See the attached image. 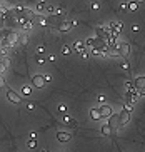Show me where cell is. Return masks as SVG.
Listing matches in <instances>:
<instances>
[{
	"mask_svg": "<svg viewBox=\"0 0 145 152\" xmlns=\"http://www.w3.org/2000/svg\"><path fill=\"white\" fill-rule=\"evenodd\" d=\"M32 85L35 89H42L45 85V79H43V74H35L32 75Z\"/></svg>",
	"mask_w": 145,
	"mask_h": 152,
	"instance_id": "cell-1",
	"label": "cell"
},
{
	"mask_svg": "<svg viewBox=\"0 0 145 152\" xmlns=\"http://www.w3.org/2000/svg\"><path fill=\"white\" fill-rule=\"evenodd\" d=\"M75 24H77L75 20H63V22H60V24L57 25V30L58 32H68Z\"/></svg>",
	"mask_w": 145,
	"mask_h": 152,
	"instance_id": "cell-2",
	"label": "cell"
},
{
	"mask_svg": "<svg viewBox=\"0 0 145 152\" xmlns=\"http://www.w3.org/2000/svg\"><path fill=\"white\" fill-rule=\"evenodd\" d=\"M98 109H100V114H102V117H104V119H107V120H108V119H110L112 115L115 114V112L112 110V107H110L108 104H105V105H100Z\"/></svg>",
	"mask_w": 145,
	"mask_h": 152,
	"instance_id": "cell-3",
	"label": "cell"
},
{
	"mask_svg": "<svg viewBox=\"0 0 145 152\" xmlns=\"http://www.w3.org/2000/svg\"><path fill=\"white\" fill-rule=\"evenodd\" d=\"M107 124L112 127V130H115V129H118L120 127V114H114L108 120H107Z\"/></svg>",
	"mask_w": 145,
	"mask_h": 152,
	"instance_id": "cell-4",
	"label": "cell"
},
{
	"mask_svg": "<svg viewBox=\"0 0 145 152\" xmlns=\"http://www.w3.org/2000/svg\"><path fill=\"white\" fill-rule=\"evenodd\" d=\"M117 50H118V54H120L122 57H128V54H130V45H128L127 42H120L118 47H117Z\"/></svg>",
	"mask_w": 145,
	"mask_h": 152,
	"instance_id": "cell-5",
	"label": "cell"
},
{
	"mask_svg": "<svg viewBox=\"0 0 145 152\" xmlns=\"http://www.w3.org/2000/svg\"><path fill=\"white\" fill-rule=\"evenodd\" d=\"M138 95H140V92H138V90H132V92H128V90H127L125 102H132V104H135L137 100H138Z\"/></svg>",
	"mask_w": 145,
	"mask_h": 152,
	"instance_id": "cell-6",
	"label": "cell"
},
{
	"mask_svg": "<svg viewBox=\"0 0 145 152\" xmlns=\"http://www.w3.org/2000/svg\"><path fill=\"white\" fill-rule=\"evenodd\" d=\"M7 99H9L10 102H13V104H20V102H22L20 95L17 94V92H13L12 89H9V90H7Z\"/></svg>",
	"mask_w": 145,
	"mask_h": 152,
	"instance_id": "cell-7",
	"label": "cell"
},
{
	"mask_svg": "<svg viewBox=\"0 0 145 152\" xmlns=\"http://www.w3.org/2000/svg\"><path fill=\"white\" fill-rule=\"evenodd\" d=\"M134 84H135V89L138 90V92L145 90V75H138V77H135Z\"/></svg>",
	"mask_w": 145,
	"mask_h": 152,
	"instance_id": "cell-8",
	"label": "cell"
},
{
	"mask_svg": "<svg viewBox=\"0 0 145 152\" xmlns=\"http://www.w3.org/2000/svg\"><path fill=\"white\" fill-rule=\"evenodd\" d=\"M74 50H75L77 54H80V55H84V54L87 52V45H85V42H82V40L75 42V44H74Z\"/></svg>",
	"mask_w": 145,
	"mask_h": 152,
	"instance_id": "cell-9",
	"label": "cell"
},
{
	"mask_svg": "<svg viewBox=\"0 0 145 152\" xmlns=\"http://www.w3.org/2000/svg\"><path fill=\"white\" fill-rule=\"evenodd\" d=\"M128 122H130V114H128L127 110H122V112H120V127H122V125H127Z\"/></svg>",
	"mask_w": 145,
	"mask_h": 152,
	"instance_id": "cell-10",
	"label": "cell"
},
{
	"mask_svg": "<svg viewBox=\"0 0 145 152\" xmlns=\"http://www.w3.org/2000/svg\"><path fill=\"white\" fill-rule=\"evenodd\" d=\"M88 114H90V119H92V120H100V119H104L102 114H100V109H95V107H94V109H90V112H88Z\"/></svg>",
	"mask_w": 145,
	"mask_h": 152,
	"instance_id": "cell-11",
	"label": "cell"
},
{
	"mask_svg": "<svg viewBox=\"0 0 145 152\" xmlns=\"http://www.w3.org/2000/svg\"><path fill=\"white\" fill-rule=\"evenodd\" d=\"M47 2H37V3H35V13H37V15H40V13H42V12H45V10H47Z\"/></svg>",
	"mask_w": 145,
	"mask_h": 152,
	"instance_id": "cell-12",
	"label": "cell"
},
{
	"mask_svg": "<svg viewBox=\"0 0 145 152\" xmlns=\"http://www.w3.org/2000/svg\"><path fill=\"white\" fill-rule=\"evenodd\" d=\"M57 139L60 142H68L70 139H72V134L68 132H57Z\"/></svg>",
	"mask_w": 145,
	"mask_h": 152,
	"instance_id": "cell-13",
	"label": "cell"
},
{
	"mask_svg": "<svg viewBox=\"0 0 145 152\" xmlns=\"http://www.w3.org/2000/svg\"><path fill=\"white\" fill-rule=\"evenodd\" d=\"M100 129H102V134H104V135H107V137H108V135L112 134V127H110V125H108L107 122L104 124V125H102Z\"/></svg>",
	"mask_w": 145,
	"mask_h": 152,
	"instance_id": "cell-14",
	"label": "cell"
},
{
	"mask_svg": "<svg viewBox=\"0 0 145 152\" xmlns=\"http://www.w3.org/2000/svg\"><path fill=\"white\" fill-rule=\"evenodd\" d=\"M45 12H47L48 15H57L58 9H57V7H53V5H50V3H48V5H47V10H45Z\"/></svg>",
	"mask_w": 145,
	"mask_h": 152,
	"instance_id": "cell-15",
	"label": "cell"
},
{
	"mask_svg": "<svg viewBox=\"0 0 145 152\" xmlns=\"http://www.w3.org/2000/svg\"><path fill=\"white\" fill-rule=\"evenodd\" d=\"M124 110H127L128 114H132L134 112V104L132 102H124Z\"/></svg>",
	"mask_w": 145,
	"mask_h": 152,
	"instance_id": "cell-16",
	"label": "cell"
},
{
	"mask_svg": "<svg viewBox=\"0 0 145 152\" xmlns=\"http://www.w3.org/2000/svg\"><path fill=\"white\" fill-rule=\"evenodd\" d=\"M62 117H63V122H65V124H68V125H75V120H74L70 115L65 114V115H62Z\"/></svg>",
	"mask_w": 145,
	"mask_h": 152,
	"instance_id": "cell-17",
	"label": "cell"
},
{
	"mask_svg": "<svg viewBox=\"0 0 145 152\" xmlns=\"http://www.w3.org/2000/svg\"><path fill=\"white\" fill-rule=\"evenodd\" d=\"M22 94L25 95V97L30 95V94H32V87H30V85H23V87H22Z\"/></svg>",
	"mask_w": 145,
	"mask_h": 152,
	"instance_id": "cell-18",
	"label": "cell"
},
{
	"mask_svg": "<svg viewBox=\"0 0 145 152\" xmlns=\"http://www.w3.org/2000/svg\"><path fill=\"white\" fill-rule=\"evenodd\" d=\"M72 50H74V47H68V45H63V47H62V55H68V54H70Z\"/></svg>",
	"mask_w": 145,
	"mask_h": 152,
	"instance_id": "cell-19",
	"label": "cell"
},
{
	"mask_svg": "<svg viewBox=\"0 0 145 152\" xmlns=\"http://www.w3.org/2000/svg\"><path fill=\"white\" fill-rule=\"evenodd\" d=\"M137 7H138V3H137V2H128V10H130V12H135Z\"/></svg>",
	"mask_w": 145,
	"mask_h": 152,
	"instance_id": "cell-20",
	"label": "cell"
},
{
	"mask_svg": "<svg viewBox=\"0 0 145 152\" xmlns=\"http://www.w3.org/2000/svg\"><path fill=\"white\" fill-rule=\"evenodd\" d=\"M120 67H122V69H124L125 72H128V70H130V64H128L127 60H124V62H120Z\"/></svg>",
	"mask_w": 145,
	"mask_h": 152,
	"instance_id": "cell-21",
	"label": "cell"
},
{
	"mask_svg": "<svg viewBox=\"0 0 145 152\" xmlns=\"http://www.w3.org/2000/svg\"><path fill=\"white\" fill-rule=\"evenodd\" d=\"M58 114H62V115H65V114H67V107H65L63 104H60V105H58Z\"/></svg>",
	"mask_w": 145,
	"mask_h": 152,
	"instance_id": "cell-22",
	"label": "cell"
},
{
	"mask_svg": "<svg viewBox=\"0 0 145 152\" xmlns=\"http://www.w3.org/2000/svg\"><path fill=\"white\" fill-rule=\"evenodd\" d=\"M27 145H29L30 149H35V147H37V141H35V139H30L29 142H27Z\"/></svg>",
	"mask_w": 145,
	"mask_h": 152,
	"instance_id": "cell-23",
	"label": "cell"
},
{
	"mask_svg": "<svg viewBox=\"0 0 145 152\" xmlns=\"http://www.w3.org/2000/svg\"><path fill=\"white\" fill-rule=\"evenodd\" d=\"M35 60H37V64H39V65H43V64L47 62L45 59H43V57H40V55H37V59H35Z\"/></svg>",
	"mask_w": 145,
	"mask_h": 152,
	"instance_id": "cell-24",
	"label": "cell"
},
{
	"mask_svg": "<svg viewBox=\"0 0 145 152\" xmlns=\"http://www.w3.org/2000/svg\"><path fill=\"white\" fill-rule=\"evenodd\" d=\"M90 55H102V52L98 48H90Z\"/></svg>",
	"mask_w": 145,
	"mask_h": 152,
	"instance_id": "cell-25",
	"label": "cell"
},
{
	"mask_svg": "<svg viewBox=\"0 0 145 152\" xmlns=\"http://www.w3.org/2000/svg\"><path fill=\"white\" fill-rule=\"evenodd\" d=\"M90 7H92V10H98V9H100V3H98V2H92V3H90Z\"/></svg>",
	"mask_w": 145,
	"mask_h": 152,
	"instance_id": "cell-26",
	"label": "cell"
},
{
	"mask_svg": "<svg viewBox=\"0 0 145 152\" xmlns=\"http://www.w3.org/2000/svg\"><path fill=\"white\" fill-rule=\"evenodd\" d=\"M42 54H45V47H43V45L37 47V55H42Z\"/></svg>",
	"mask_w": 145,
	"mask_h": 152,
	"instance_id": "cell-27",
	"label": "cell"
},
{
	"mask_svg": "<svg viewBox=\"0 0 145 152\" xmlns=\"http://www.w3.org/2000/svg\"><path fill=\"white\" fill-rule=\"evenodd\" d=\"M120 10H124V12L128 10V3H125V2H124V3H120Z\"/></svg>",
	"mask_w": 145,
	"mask_h": 152,
	"instance_id": "cell-28",
	"label": "cell"
},
{
	"mask_svg": "<svg viewBox=\"0 0 145 152\" xmlns=\"http://www.w3.org/2000/svg\"><path fill=\"white\" fill-rule=\"evenodd\" d=\"M105 97H104V95H100V97H98V102H102V105H105Z\"/></svg>",
	"mask_w": 145,
	"mask_h": 152,
	"instance_id": "cell-29",
	"label": "cell"
},
{
	"mask_svg": "<svg viewBox=\"0 0 145 152\" xmlns=\"http://www.w3.org/2000/svg\"><path fill=\"white\" fill-rule=\"evenodd\" d=\"M43 79H45V82H50L52 80V77L48 75V74H43Z\"/></svg>",
	"mask_w": 145,
	"mask_h": 152,
	"instance_id": "cell-30",
	"label": "cell"
},
{
	"mask_svg": "<svg viewBox=\"0 0 145 152\" xmlns=\"http://www.w3.org/2000/svg\"><path fill=\"white\" fill-rule=\"evenodd\" d=\"M132 30L134 32H138V25H132Z\"/></svg>",
	"mask_w": 145,
	"mask_h": 152,
	"instance_id": "cell-31",
	"label": "cell"
},
{
	"mask_svg": "<svg viewBox=\"0 0 145 152\" xmlns=\"http://www.w3.org/2000/svg\"><path fill=\"white\" fill-rule=\"evenodd\" d=\"M140 95H144V97H145V90H142V92H140Z\"/></svg>",
	"mask_w": 145,
	"mask_h": 152,
	"instance_id": "cell-32",
	"label": "cell"
}]
</instances>
